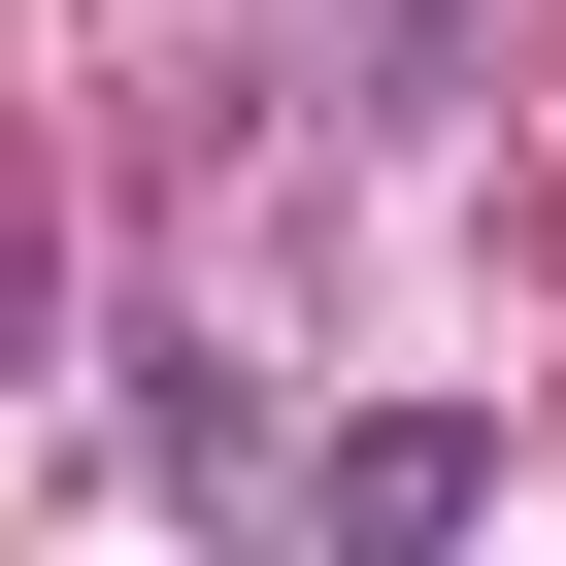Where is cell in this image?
<instances>
[{
  "instance_id": "6da1fadb",
  "label": "cell",
  "mask_w": 566,
  "mask_h": 566,
  "mask_svg": "<svg viewBox=\"0 0 566 566\" xmlns=\"http://www.w3.org/2000/svg\"><path fill=\"white\" fill-rule=\"evenodd\" d=\"M301 533H334V566H467V533H500V400H367V433L301 467Z\"/></svg>"
}]
</instances>
